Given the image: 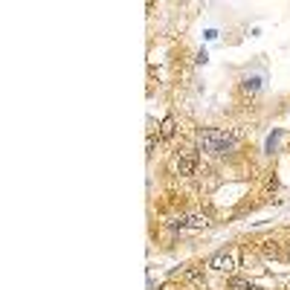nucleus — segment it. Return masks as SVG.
<instances>
[{
  "label": "nucleus",
  "mask_w": 290,
  "mask_h": 290,
  "mask_svg": "<svg viewBox=\"0 0 290 290\" xmlns=\"http://www.w3.org/2000/svg\"><path fill=\"white\" fill-rule=\"evenodd\" d=\"M198 142H200V151H206V154H227V151H232V148H235L238 134L209 128V131H200Z\"/></svg>",
  "instance_id": "1"
},
{
  "label": "nucleus",
  "mask_w": 290,
  "mask_h": 290,
  "mask_svg": "<svg viewBox=\"0 0 290 290\" xmlns=\"http://www.w3.org/2000/svg\"><path fill=\"white\" fill-rule=\"evenodd\" d=\"M195 168H198V154H180L177 160H174V172L180 174V177L195 174Z\"/></svg>",
  "instance_id": "2"
},
{
  "label": "nucleus",
  "mask_w": 290,
  "mask_h": 290,
  "mask_svg": "<svg viewBox=\"0 0 290 290\" xmlns=\"http://www.w3.org/2000/svg\"><path fill=\"white\" fill-rule=\"evenodd\" d=\"M232 264H235L232 253H215L209 258V267H212V270H232Z\"/></svg>",
  "instance_id": "3"
},
{
  "label": "nucleus",
  "mask_w": 290,
  "mask_h": 290,
  "mask_svg": "<svg viewBox=\"0 0 290 290\" xmlns=\"http://www.w3.org/2000/svg\"><path fill=\"white\" fill-rule=\"evenodd\" d=\"M177 227L180 229H200V227H206V218L203 215H186L177 221Z\"/></svg>",
  "instance_id": "4"
},
{
  "label": "nucleus",
  "mask_w": 290,
  "mask_h": 290,
  "mask_svg": "<svg viewBox=\"0 0 290 290\" xmlns=\"http://www.w3.org/2000/svg\"><path fill=\"white\" fill-rule=\"evenodd\" d=\"M172 136H174V119L165 116L163 125H160V139H172Z\"/></svg>",
  "instance_id": "5"
},
{
  "label": "nucleus",
  "mask_w": 290,
  "mask_h": 290,
  "mask_svg": "<svg viewBox=\"0 0 290 290\" xmlns=\"http://www.w3.org/2000/svg\"><path fill=\"white\" fill-rule=\"evenodd\" d=\"M227 290H261V287H253V284H247L244 279H229Z\"/></svg>",
  "instance_id": "6"
},
{
  "label": "nucleus",
  "mask_w": 290,
  "mask_h": 290,
  "mask_svg": "<svg viewBox=\"0 0 290 290\" xmlns=\"http://www.w3.org/2000/svg\"><path fill=\"white\" fill-rule=\"evenodd\" d=\"M186 281H198V279H203V267H195V270H189L186 276H183Z\"/></svg>",
  "instance_id": "7"
},
{
  "label": "nucleus",
  "mask_w": 290,
  "mask_h": 290,
  "mask_svg": "<svg viewBox=\"0 0 290 290\" xmlns=\"http://www.w3.org/2000/svg\"><path fill=\"white\" fill-rule=\"evenodd\" d=\"M264 253H267V255H279V247H276V241H267Z\"/></svg>",
  "instance_id": "8"
}]
</instances>
